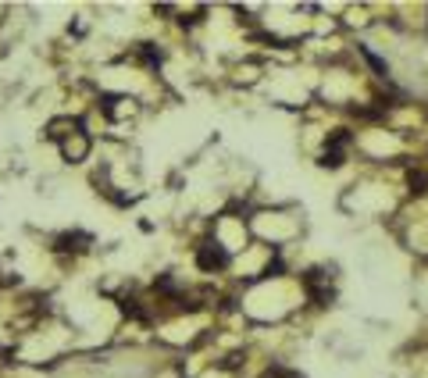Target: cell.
Listing matches in <instances>:
<instances>
[{"label": "cell", "instance_id": "cell-2", "mask_svg": "<svg viewBox=\"0 0 428 378\" xmlns=\"http://www.w3.org/2000/svg\"><path fill=\"white\" fill-rule=\"evenodd\" d=\"M61 153H65V161H82V157L89 153V136L79 133L75 139H65L61 143Z\"/></svg>", "mask_w": 428, "mask_h": 378}, {"label": "cell", "instance_id": "cell-8", "mask_svg": "<svg viewBox=\"0 0 428 378\" xmlns=\"http://www.w3.org/2000/svg\"><path fill=\"white\" fill-rule=\"evenodd\" d=\"M328 143H332V150H339V146H346V143H350V133H346V129H335Z\"/></svg>", "mask_w": 428, "mask_h": 378}, {"label": "cell", "instance_id": "cell-4", "mask_svg": "<svg viewBox=\"0 0 428 378\" xmlns=\"http://www.w3.org/2000/svg\"><path fill=\"white\" fill-rule=\"evenodd\" d=\"M407 186H411V193H418V197H425L428 193V172H407Z\"/></svg>", "mask_w": 428, "mask_h": 378}, {"label": "cell", "instance_id": "cell-1", "mask_svg": "<svg viewBox=\"0 0 428 378\" xmlns=\"http://www.w3.org/2000/svg\"><path fill=\"white\" fill-rule=\"evenodd\" d=\"M197 264H200L204 271H222V268H229V254H225L218 243H204V246L197 250Z\"/></svg>", "mask_w": 428, "mask_h": 378}, {"label": "cell", "instance_id": "cell-5", "mask_svg": "<svg viewBox=\"0 0 428 378\" xmlns=\"http://www.w3.org/2000/svg\"><path fill=\"white\" fill-rule=\"evenodd\" d=\"M261 378H303V375H296V371H289V368H282V364H271V368L261 371Z\"/></svg>", "mask_w": 428, "mask_h": 378}, {"label": "cell", "instance_id": "cell-6", "mask_svg": "<svg viewBox=\"0 0 428 378\" xmlns=\"http://www.w3.org/2000/svg\"><path fill=\"white\" fill-rule=\"evenodd\" d=\"M343 165V150H325L321 153V168H339Z\"/></svg>", "mask_w": 428, "mask_h": 378}, {"label": "cell", "instance_id": "cell-3", "mask_svg": "<svg viewBox=\"0 0 428 378\" xmlns=\"http://www.w3.org/2000/svg\"><path fill=\"white\" fill-rule=\"evenodd\" d=\"M89 246V236H82V232H65V236H57V243H54V250H57V254H72V250H75V254H82V250Z\"/></svg>", "mask_w": 428, "mask_h": 378}, {"label": "cell", "instance_id": "cell-9", "mask_svg": "<svg viewBox=\"0 0 428 378\" xmlns=\"http://www.w3.org/2000/svg\"><path fill=\"white\" fill-rule=\"evenodd\" d=\"M275 275H282V261H279V257H275V261L264 268V278H275Z\"/></svg>", "mask_w": 428, "mask_h": 378}, {"label": "cell", "instance_id": "cell-7", "mask_svg": "<svg viewBox=\"0 0 428 378\" xmlns=\"http://www.w3.org/2000/svg\"><path fill=\"white\" fill-rule=\"evenodd\" d=\"M360 54H364V61H368V65H372V68H375L379 75H385V61H382V57H375V54H372L368 47H360Z\"/></svg>", "mask_w": 428, "mask_h": 378}]
</instances>
